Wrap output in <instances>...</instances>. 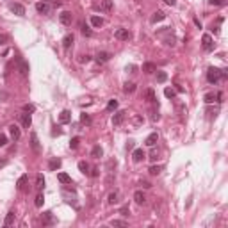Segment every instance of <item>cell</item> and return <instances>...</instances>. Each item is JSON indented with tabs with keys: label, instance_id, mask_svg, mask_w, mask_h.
<instances>
[{
	"label": "cell",
	"instance_id": "1",
	"mask_svg": "<svg viewBox=\"0 0 228 228\" xmlns=\"http://www.w3.org/2000/svg\"><path fill=\"white\" fill-rule=\"evenodd\" d=\"M221 77L225 79V77H226V72H221V70H218V68H208V72H207V80H208L210 84H218Z\"/></svg>",
	"mask_w": 228,
	"mask_h": 228
},
{
	"label": "cell",
	"instance_id": "2",
	"mask_svg": "<svg viewBox=\"0 0 228 228\" xmlns=\"http://www.w3.org/2000/svg\"><path fill=\"white\" fill-rule=\"evenodd\" d=\"M94 11H100V13L112 11V0H100L98 4H94Z\"/></svg>",
	"mask_w": 228,
	"mask_h": 228
},
{
	"label": "cell",
	"instance_id": "3",
	"mask_svg": "<svg viewBox=\"0 0 228 228\" xmlns=\"http://www.w3.org/2000/svg\"><path fill=\"white\" fill-rule=\"evenodd\" d=\"M201 46H203L205 52H212V50H214V41H212L210 34H203V38H201Z\"/></svg>",
	"mask_w": 228,
	"mask_h": 228
},
{
	"label": "cell",
	"instance_id": "4",
	"mask_svg": "<svg viewBox=\"0 0 228 228\" xmlns=\"http://www.w3.org/2000/svg\"><path fill=\"white\" fill-rule=\"evenodd\" d=\"M18 72H20L21 77H27L29 72H31V66H29V62L23 61V59H18Z\"/></svg>",
	"mask_w": 228,
	"mask_h": 228
},
{
	"label": "cell",
	"instance_id": "5",
	"mask_svg": "<svg viewBox=\"0 0 228 228\" xmlns=\"http://www.w3.org/2000/svg\"><path fill=\"white\" fill-rule=\"evenodd\" d=\"M59 21H61L62 25H72L73 14L70 13V11H62L61 14H59Z\"/></svg>",
	"mask_w": 228,
	"mask_h": 228
},
{
	"label": "cell",
	"instance_id": "6",
	"mask_svg": "<svg viewBox=\"0 0 228 228\" xmlns=\"http://www.w3.org/2000/svg\"><path fill=\"white\" fill-rule=\"evenodd\" d=\"M41 223H43V226H50V225H53V223H55V218H53L52 212H43L41 214Z\"/></svg>",
	"mask_w": 228,
	"mask_h": 228
},
{
	"label": "cell",
	"instance_id": "7",
	"mask_svg": "<svg viewBox=\"0 0 228 228\" xmlns=\"http://www.w3.org/2000/svg\"><path fill=\"white\" fill-rule=\"evenodd\" d=\"M114 36H116L118 39H121V41H128L132 34H130V31H128V29H118V31L114 32Z\"/></svg>",
	"mask_w": 228,
	"mask_h": 228
},
{
	"label": "cell",
	"instance_id": "8",
	"mask_svg": "<svg viewBox=\"0 0 228 228\" xmlns=\"http://www.w3.org/2000/svg\"><path fill=\"white\" fill-rule=\"evenodd\" d=\"M125 116H127V112L125 111H118V112L112 116V125L114 127H120V125L125 121Z\"/></svg>",
	"mask_w": 228,
	"mask_h": 228
},
{
	"label": "cell",
	"instance_id": "9",
	"mask_svg": "<svg viewBox=\"0 0 228 228\" xmlns=\"http://www.w3.org/2000/svg\"><path fill=\"white\" fill-rule=\"evenodd\" d=\"M31 146H32V150H34L36 153H39V152H41L39 139H38V134H36V132H31Z\"/></svg>",
	"mask_w": 228,
	"mask_h": 228
},
{
	"label": "cell",
	"instance_id": "10",
	"mask_svg": "<svg viewBox=\"0 0 228 228\" xmlns=\"http://www.w3.org/2000/svg\"><path fill=\"white\" fill-rule=\"evenodd\" d=\"M9 135L14 139V141H18L21 137V130H20V127L18 125H9Z\"/></svg>",
	"mask_w": 228,
	"mask_h": 228
},
{
	"label": "cell",
	"instance_id": "11",
	"mask_svg": "<svg viewBox=\"0 0 228 228\" xmlns=\"http://www.w3.org/2000/svg\"><path fill=\"white\" fill-rule=\"evenodd\" d=\"M145 157H146V153H145L143 148H135L134 152H132V160H134V162H141Z\"/></svg>",
	"mask_w": 228,
	"mask_h": 228
},
{
	"label": "cell",
	"instance_id": "12",
	"mask_svg": "<svg viewBox=\"0 0 228 228\" xmlns=\"http://www.w3.org/2000/svg\"><path fill=\"white\" fill-rule=\"evenodd\" d=\"M134 201L137 205H146V194L143 191H135L134 193Z\"/></svg>",
	"mask_w": 228,
	"mask_h": 228
},
{
	"label": "cell",
	"instance_id": "13",
	"mask_svg": "<svg viewBox=\"0 0 228 228\" xmlns=\"http://www.w3.org/2000/svg\"><path fill=\"white\" fill-rule=\"evenodd\" d=\"M20 121H21V125H23V128H31V125H32V118H31V114H29V112L20 114Z\"/></svg>",
	"mask_w": 228,
	"mask_h": 228
},
{
	"label": "cell",
	"instance_id": "14",
	"mask_svg": "<svg viewBox=\"0 0 228 228\" xmlns=\"http://www.w3.org/2000/svg\"><path fill=\"white\" fill-rule=\"evenodd\" d=\"M157 141H159V134H157V132H152V134L146 137L145 145H146V146H155V145H157Z\"/></svg>",
	"mask_w": 228,
	"mask_h": 228
},
{
	"label": "cell",
	"instance_id": "15",
	"mask_svg": "<svg viewBox=\"0 0 228 228\" xmlns=\"http://www.w3.org/2000/svg\"><path fill=\"white\" fill-rule=\"evenodd\" d=\"M36 11H38L39 14H46V13L50 11V6H48L46 2H38V4H36Z\"/></svg>",
	"mask_w": 228,
	"mask_h": 228
},
{
	"label": "cell",
	"instance_id": "16",
	"mask_svg": "<svg viewBox=\"0 0 228 228\" xmlns=\"http://www.w3.org/2000/svg\"><path fill=\"white\" fill-rule=\"evenodd\" d=\"M11 11H13L14 14H18V16H23V14H25V7H23L21 4H11Z\"/></svg>",
	"mask_w": 228,
	"mask_h": 228
},
{
	"label": "cell",
	"instance_id": "17",
	"mask_svg": "<svg viewBox=\"0 0 228 228\" xmlns=\"http://www.w3.org/2000/svg\"><path fill=\"white\" fill-rule=\"evenodd\" d=\"M73 41H75V36H73V34H66V36L62 38V46H64V48H70L73 45Z\"/></svg>",
	"mask_w": 228,
	"mask_h": 228
},
{
	"label": "cell",
	"instance_id": "18",
	"mask_svg": "<svg viewBox=\"0 0 228 228\" xmlns=\"http://www.w3.org/2000/svg\"><path fill=\"white\" fill-rule=\"evenodd\" d=\"M59 121H61V123H70V121H72V112H70V111H62V112L59 114Z\"/></svg>",
	"mask_w": 228,
	"mask_h": 228
},
{
	"label": "cell",
	"instance_id": "19",
	"mask_svg": "<svg viewBox=\"0 0 228 228\" xmlns=\"http://www.w3.org/2000/svg\"><path fill=\"white\" fill-rule=\"evenodd\" d=\"M166 18V13L164 11H155L153 16H152V23H157V21H162Z\"/></svg>",
	"mask_w": 228,
	"mask_h": 228
},
{
	"label": "cell",
	"instance_id": "20",
	"mask_svg": "<svg viewBox=\"0 0 228 228\" xmlns=\"http://www.w3.org/2000/svg\"><path fill=\"white\" fill-rule=\"evenodd\" d=\"M145 98L148 102H152V104H155L157 102V96H155V91L153 89H146L145 91Z\"/></svg>",
	"mask_w": 228,
	"mask_h": 228
},
{
	"label": "cell",
	"instance_id": "21",
	"mask_svg": "<svg viewBox=\"0 0 228 228\" xmlns=\"http://www.w3.org/2000/svg\"><path fill=\"white\" fill-rule=\"evenodd\" d=\"M118 198H120V193H118V191H114V193H111V194L107 196V203H109V205H114V203H118V201H120Z\"/></svg>",
	"mask_w": 228,
	"mask_h": 228
},
{
	"label": "cell",
	"instance_id": "22",
	"mask_svg": "<svg viewBox=\"0 0 228 228\" xmlns=\"http://www.w3.org/2000/svg\"><path fill=\"white\" fill-rule=\"evenodd\" d=\"M143 72L145 73H155L157 66L153 64V62H145V64H143Z\"/></svg>",
	"mask_w": 228,
	"mask_h": 228
},
{
	"label": "cell",
	"instance_id": "23",
	"mask_svg": "<svg viewBox=\"0 0 228 228\" xmlns=\"http://www.w3.org/2000/svg\"><path fill=\"white\" fill-rule=\"evenodd\" d=\"M109 59H111V53L109 52H98L96 53V61L98 62H107Z\"/></svg>",
	"mask_w": 228,
	"mask_h": 228
},
{
	"label": "cell",
	"instance_id": "24",
	"mask_svg": "<svg viewBox=\"0 0 228 228\" xmlns=\"http://www.w3.org/2000/svg\"><path fill=\"white\" fill-rule=\"evenodd\" d=\"M91 155H93L94 159H100V157L104 155V150H102V146H100V145L93 146V150H91Z\"/></svg>",
	"mask_w": 228,
	"mask_h": 228
},
{
	"label": "cell",
	"instance_id": "25",
	"mask_svg": "<svg viewBox=\"0 0 228 228\" xmlns=\"http://www.w3.org/2000/svg\"><path fill=\"white\" fill-rule=\"evenodd\" d=\"M57 180H59L61 184H72V176L68 175V173H59V175H57Z\"/></svg>",
	"mask_w": 228,
	"mask_h": 228
},
{
	"label": "cell",
	"instance_id": "26",
	"mask_svg": "<svg viewBox=\"0 0 228 228\" xmlns=\"http://www.w3.org/2000/svg\"><path fill=\"white\" fill-rule=\"evenodd\" d=\"M48 167H50V171L59 169V167H61V159H52V160L48 162Z\"/></svg>",
	"mask_w": 228,
	"mask_h": 228
},
{
	"label": "cell",
	"instance_id": "27",
	"mask_svg": "<svg viewBox=\"0 0 228 228\" xmlns=\"http://www.w3.org/2000/svg\"><path fill=\"white\" fill-rule=\"evenodd\" d=\"M13 223H14V210L7 212V216H6V221H4V225H6V226H11Z\"/></svg>",
	"mask_w": 228,
	"mask_h": 228
},
{
	"label": "cell",
	"instance_id": "28",
	"mask_svg": "<svg viewBox=\"0 0 228 228\" xmlns=\"http://www.w3.org/2000/svg\"><path fill=\"white\" fill-rule=\"evenodd\" d=\"M123 91H125V93H128V94H132L135 91V84L134 82H125Z\"/></svg>",
	"mask_w": 228,
	"mask_h": 228
},
{
	"label": "cell",
	"instance_id": "29",
	"mask_svg": "<svg viewBox=\"0 0 228 228\" xmlns=\"http://www.w3.org/2000/svg\"><path fill=\"white\" fill-rule=\"evenodd\" d=\"M203 100H205V104H214V102H218V94H214V93H207Z\"/></svg>",
	"mask_w": 228,
	"mask_h": 228
},
{
	"label": "cell",
	"instance_id": "30",
	"mask_svg": "<svg viewBox=\"0 0 228 228\" xmlns=\"http://www.w3.org/2000/svg\"><path fill=\"white\" fill-rule=\"evenodd\" d=\"M91 25H93V27H102V25H104V18H100V16H91Z\"/></svg>",
	"mask_w": 228,
	"mask_h": 228
},
{
	"label": "cell",
	"instance_id": "31",
	"mask_svg": "<svg viewBox=\"0 0 228 228\" xmlns=\"http://www.w3.org/2000/svg\"><path fill=\"white\" fill-rule=\"evenodd\" d=\"M166 80H167V73L166 72H157V82L164 84Z\"/></svg>",
	"mask_w": 228,
	"mask_h": 228
},
{
	"label": "cell",
	"instance_id": "32",
	"mask_svg": "<svg viewBox=\"0 0 228 228\" xmlns=\"http://www.w3.org/2000/svg\"><path fill=\"white\" fill-rule=\"evenodd\" d=\"M36 187H38V189H43V187H45V176H43L41 173L36 176Z\"/></svg>",
	"mask_w": 228,
	"mask_h": 228
},
{
	"label": "cell",
	"instance_id": "33",
	"mask_svg": "<svg viewBox=\"0 0 228 228\" xmlns=\"http://www.w3.org/2000/svg\"><path fill=\"white\" fill-rule=\"evenodd\" d=\"M111 225H112V226H128V223H127L125 219H112Z\"/></svg>",
	"mask_w": 228,
	"mask_h": 228
},
{
	"label": "cell",
	"instance_id": "34",
	"mask_svg": "<svg viewBox=\"0 0 228 228\" xmlns=\"http://www.w3.org/2000/svg\"><path fill=\"white\" fill-rule=\"evenodd\" d=\"M164 96L173 100V98L176 96V91H175V89H171V87H166V89H164Z\"/></svg>",
	"mask_w": 228,
	"mask_h": 228
},
{
	"label": "cell",
	"instance_id": "35",
	"mask_svg": "<svg viewBox=\"0 0 228 228\" xmlns=\"http://www.w3.org/2000/svg\"><path fill=\"white\" fill-rule=\"evenodd\" d=\"M148 171H150V175H159V173H160V171H162V166H152L150 167V169H148Z\"/></svg>",
	"mask_w": 228,
	"mask_h": 228
},
{
	"label": "cell",
	"instance_id": "36",
	"mask_svg": "<svg viewBox=\"0 0 228 228\" xmlns=\"http://www.w3.org/2000/svg\"><path fill=\"white\" fill-rule=\"evenodd\" d=\"M25 184H27V175H21L20 178H18V189H23Z\"/></svg>",
	"mask_w": 228,
	"mask_h": 228
},
{
	"label": "cell",
	"instance_id": "37",
	"mask_svg": "<svg viewBox=\"0 0 228 228\" xmlns=\"http://www.w3.org/2000/svg\"><path fill=\"white\" fill-rule=\"evenodd\" d=\"M79 145H80V139H79V137H73L72 141H70V148H72V150L79 148Z\"/></svg>",
	"mask_w": 228,
	"mask_h": 228
},
{
	"label": "cell",
	"instance_id": "38",
	"mask_svg": "<svg viewBox=\"0 0 228 228\" xmlns=\"http://www.w3.org/2000/svg\"><path fill=\"white\" fill-rule=\"evenodd\" d=\"M79 169H80V171H82L84 175H86V173H87V169H89V166H87V162H84V160H80V162H79Z\"/></svg>",
	"mask_w": 228,
	"mask_h": 228
},
{
	"label": "cell",
	"instance_id": "39",
	"mask_svg": "<svg viewBox=\"0 0 228 228\" xmlns=\"http://www.w3.org/2000/svg\"><path fill=\"white\" fill-rule=\"evenodd\" d=\"M80 29H82V34H84V36H86V38H89V36L93 34V32H91V29H89V27H87L86 23H84V25H82V27H80Z\"/></svg>",
	"mask_w": 228,
	"mask_h": 228
},
{
	"label": "cell",
	"instance_id": "40",
	"mask_svg": "<svg viewBox=\"0 0 228 228\" xmlns=\"http://www.w3.org/2000/svg\"><path fill=\"white\" fill-rule=\"evenodd\" d=\"M107 109H109V111H116V109H118V102H116V100H109Z\"/></svg>",
	"mask_w": 228,
	"mask_h": 228
},
{
	"label": "cell",
	"instance_id": "41",
	"mask_svg": "<svg viewBox=\"0 0 228 228\" xmlns=\"http://www.w3.org/2000/svg\"><path fill=\"white\" fill-rule=\"evenodd\" d=\"M80 121L86 125H91V118H89V114H80Z\"/></svg>",
	"mask_w": 228,
	"mask_h": 228
},
{
	"label": "cell",
	"instance_id": "42",
	"mask_svg": "<svg viewBox=\"0 0 228 228\" xmlns=\"http://www.w3.org/2000/svg\"><path fill=\"white\" fill-rule=\"evenodd\" d=\"M43 203H45L43 194H38V196H36V207H43Z\"/></svg>",
	"mask_w": 228,
	"mask_h": 228
},
{
	"label": "cell",
	"instance_id": "43",
	"mask_svg": "<svg viewBox=\"0 0 228 228\" xmlns=\"http://www.w3.org/2000/svg\"><path fill=\"white\" fill-rule=\"evenodd\" d=\"M23 111H25V112H34L36 107H34L32 104H25V105H23Z\"/></svg>",
	"mask_w": 228,
	"mask_h": 228
},
{
	"label": "cell",
	"instance_id": "44",
	"mask_svg": "<svg viewBox=\"0 0 228 228\" xmlns=\"http://www.w3.org/2000/svg\"><path fill=\"white\" fill-rule=\"evenodd\" d=\"M139 186L143 187V189H150V187H152V184H150L148 180H141V182H139Z\"/></svg>",
	"mask_w": 228,
	"mask_h": 228
},
{
	"label": "cell",
	"instance_id": "45",
	"mask_svg": "<svg viewBox=\"0 0 228 228\" xmlns=\"http://www.w3.org/2000/svg\"><path fill=\"white\" fill-rule=\"evenodd\" d=\"M6 145H7V135L0 134V146H6Z\"/></svg>",
	"mask_w": 228,
	"mask_h": 228
},
{
	"label": "cell",
	"instance_id": "46",
	"mask_svg": "<svg viewBox=\"0 0 228 228\" xmlns=\"http://www.w3.org/2000/svg\"><path fill=\"white\" fill-rule=\"evenodd\" d=\"M207 114H208V118H212V116L216 118V114H218V107H214V109H208Z\"/></svg>",
	"mask_w": 228,
	"mask_h": 228
},
{
	"label": "cell",
	"instance_id": "47",
	"mask_svg": "<svg viewBox=\"0 0 228 228\" xmlns=\"http://www.w3.org/2000/svg\"><path fill=\"white\" fill-rule=\"evenodd\" d=\"M89 175L93 176V178H96V176L100 175V169H98V167H94V169H91V173H89Z\"/></svg>",
	"mask_w": 228,
	"mask_h": 228
},
{
	"label": "cell",
	"instance_id": "48",
	"mask_svg": "<svg viewBox=\"0 0 228 228\" xmlns=\"http://www.w3.org/2000/svg\"><path fill=\"white\" fill-rule=\"evenodd\" d=\"M120 214H121V216H128V214H130V210H128V207H123L121 210H120Z\"/></svg>",
	"mask_w": 228,
	"mask_h": 228
},
{
	"label": "cell",
	"instance_id": "49",
	"mask_svg": "<svg viewBox=\"0 0 228 228\" xmlns=\"http://www.w3.org/2000/svg\"><path fill=\"white\" fill-rule=\"evenodd\" d=\"M7 43V36L6 34H0V45H6Z\"/></svg>",
	"mask_w": 228,
	"mask_h": 228
},
{
	"label": "cell",
	"instance_id": "50",
	"mask_svg": "<svg viewBox=\"0 0 228 228\" xmlns=\"http://www.w3.org/2000/svg\"><path fill=\"white\" fill-rule=\"evenodd\" d=\"M210 6H223V0H210Z\"/></svg>",
	"mask_w": 228,
	"mask_h": 228
},
{
	"label": "cell",
	"instance_id": "51",
	"mask_svg": "<svg viewBox=\"0 0 228 228\" xmlns=\"http://www.w3.org/2000/svg\"><path fill=\"white\" fill-rule=\"evenodd\" d=\"M128 70H130V73H135V70H137V68H135L134 64H130V66H127V72H128Z\"/></svg>",
	"mask_w": 228,
	"mask_h": 228
},
{
	"label": "cell",
	"instance_id": "52",
	"mask_svg": "<svg viewBox=\"0 0 228 228\" xmlns=\"http://www.w3.org/2000/svg\"><path fill=\"white\" fill-rule=\"evenodd\" d=\"M157 159H159V155H157V152H153V153L150 155V160H153V162H155Z\"/></svg>",
	"mask_w": 228,
	"mask_h": 228
},
{
	"label": "cell",
	"instance_id": "53",
	"mask_svg": "<svg viewBox=\"0 0 228 228\" xmlns=\"http://www.w3.org/2000/svg\"><path fill=\"white\" fill-rule=\"evenodd\" d=\"M87 61H91V57H89V55H82V59H80V62H87Z\"/></svg>",
	"mask_w": 228,
	"mask_h": 228
},
{
	"label": "cell",
	"instance_id": "54",
	"mask_svg": "<svg viewBox=\"0 0 228 228\" xmlns=\"http://www.w3.org/2000/svg\"><path fill=\"white\" fill-rule=\"evenodd\" d=\"M164 2H166L167 6H171V7H173V6L176 4V0H164Z\"/></svg>",
	"mask_w": 228,
	"mask_h": 228
},
{
	"label": "cell",
	"instance_id": "55",
	"mask_svg": "<svg viewBox=\"0 0 228 228\" xmlns=\"http://www.w3.org/2000/svg\"><path fill=\"white\" fill-rule=\"evenodd\" d=\"M127 148H128V150H132V148H134V141H128V145H127Z\"/></svg>",
	"mask_w": 228,
	"mask_h": 228
},
{
	"label": "cell",
	"instance_id": "56",
	"mask_svg": "<svg viewBox=\"0 0 228 228\" xmlns=\"http://www.w3.org/2000/svg\"><path fill=\"white\" fill-rule=\"evenodd\" d=\"M6 164H7V160H0V167H2V166H6Z\"/></svg>",
	"mask_w": 228,
	"mask_h": 228
},
{
	"label": "cell",
	"instance_id": "57",
	"mask_svg": "<svg viewBox=\"0 0 228 228\" xmlns=\"http://www.w3.org/2000/svg\"><path fill=\"white\" fill-rule=\"evenodd\" d=\"M39 2H45V0H39Z\"/></svg>",
	"mask_w": 228,
	"mask_h": 228
}]
</instances>
